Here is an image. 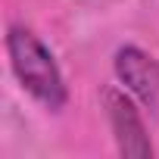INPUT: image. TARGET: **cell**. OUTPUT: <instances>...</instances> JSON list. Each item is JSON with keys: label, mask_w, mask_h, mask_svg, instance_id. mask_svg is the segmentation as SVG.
Instances as JSON below:
<instances>
[{"label": "cell", "mask_w": 159, "mask_h": 159, "mask_svg": "<svg viewBox=\"0 0 159 159\" xmlns=\"http://www.w3.org/2000/svg\"><path fill=\"white\" fill-rule=\"evenodd\" d=\"M103 103H106V116H109V128H112L119 153L122 156H134V159L153 156V143H150L143 116L137 109V100L125 88H106L103 91Z\"/></svg>", "instance_id": "obj_2"}, {"label": "cell", "mask_w": 159, "mask_h": 159, "mask_svg": "<svg viewBox=\"0 0 159 159\" xmlns=\"http://www.w3.org/2000/svg\"><path fill=\"white\" fill-rule=\"evenodd\" d=\"M112 72L119 84L150 112H159V59L134 44H125L112 56Z\"/></svg>", "instance_id": "obj_3"}, {"label": "cell", "mask_w": 159, "mask_h": 159, "mask_svg": "<svg viewBox=\"0 0 159 159\" xmlns=\"http://www.w3.org/2000/svg\"><path fill=\"white\" fill-rule=\"evenodd\" d=\"M7 56H10V69L16 75V81L22 84V91L31 100H38L50 112H59L69 103L62 69L53 59L50 47L31 28H25V25L7 28Z\"/></svg>", "instance_id": "obj_1"}]
</instances>
